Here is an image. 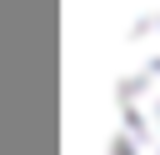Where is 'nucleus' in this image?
I'll list each match as a JSON object with an SVG mask.
<instances>
[{
    "instance_id": "f257e3e1",
    "label": "nucleus",
    "mask_w": 160,
    "mask_h": 155,
    "mask_svg": "<svg viewBox=\"0 0 160 155\" xmlns=\"http://www.w3.org/2000/svg\"><path fill=\"white\" fill-rule=\"evenodd\" d=\"M115 155H160V0H110Z\"/></svg>"
}]
</instances>
